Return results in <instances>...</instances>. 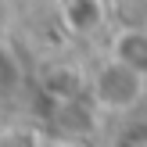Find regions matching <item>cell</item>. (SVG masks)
I'll list each match as a JSON object with an SVG mask.
<instances>
[{
  "mask_svg": "<svg viewBox=\"0 0 147 147\" xmlns=\"http://www.w3.org/2000/svg\"><path fill=\"white\" fill-rule=\"evenodd\" d=\"M144 90H147V79L136 76L126 65H119L115 57L108 65H100L97 76H93V100L104 111H129L144 97Z\"/></svg>",
  "mask_w": 147,
  "mask_h": 147,
  "instance_id": "6da1fadb",
  "label": "cell"
},
{
  "mask_svg": "<svg viewBox=\"0 0 147 147\" xmlns=\"http://www.w3.org/2000/svg\"><path fill=\"white\" fill-rule=\"evenodd\" d=\"M104 18H108V4L104 0H61V22L76 36L97 32L104 25Z\"/></svg>",
  "mask_w": 147,
  "mask_h": 147,
  "instance_id": "7a4b0ae2",
  "label": "cell"
},
{
  "mask_svg": "<svg viewBox=\"0 0 147 147\" xmlns=\"http://www.w3.org/2000/svg\"><path fill=\"white\" fill-rule=\"evenodd\" d=\"M111 57L147 79V32L144 29H126V32H119L115 43H111Z\"/></svg>",
  "mask_w": 147,
  "mask_h": 147,
  "instance_id": "3957f363",
  "label": "cell"
},
{
  "mask_svg": "<svg viewBox=\"0 0 147 147\" xmlns=\"http://www.w3.org/2000/svg\"><path fill=\"white\" fill-rule=\"evenodd\" d=\"M43 90H47L57 104L79 97V90H83L79 68H72V65H50V68H43Z\"/></svg>",
  "mask_w": 147,
  "mask_h": 147,
  "instance_id": "277c9868",
  "label": "cell"
},
{
  "mask_svg": "<svg viewBox=\"0 0 147 147\" xmlns=\"http://www.w3.org/2000/svg\"><path fill=\"white\" fill-rule=\"evenodd\" d=\"M22 83V65L14 57V50L7 43H0V97H7L11 90H18Z\"/></svg>",
  "mask_w": 147,
  "mask_h": 147,
  "instance_id": "5b68a950",
  "label": "cell"
},
{
  "mask_svg": "<svg viewBox=\"0 0 147 147\" xmlns=\"http://www.w3.org/2000/svg\"><path fill=\"white\" fill-rule=\"evenodd\" d=\"M122 147H147V126H136L122 136Z\"/></svg>",
  "mask_w": 147,
  "mask_h": 147,
  "instance_id": "8992f818",
  "label": "cell"
},
{
  "mask_svg": "<svg viewBox=\"0 0 147 147\" xmlns=\"http://www.w3.org/2000/svg\"><path fill=\"white\" fill-rule=\"evenodd\" d=\"M7 11H11V4H7V0H0V22H7Z\"/></svg>",
  "mask_w": 147,
  "mask_h": 147,
  "instance_id": "52a82bcc",
  "label": "cell"
}]
</instances>
